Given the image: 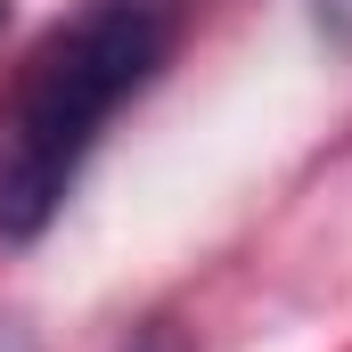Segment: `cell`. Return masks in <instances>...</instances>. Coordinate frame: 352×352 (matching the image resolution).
Masks as SVG:
<instances>
[{
  "label": "cell",
  "mask_w": 352,
  "mask_h": 352,
  "mask_svg": "<svg viewBox=\"0 0 352 352\" xmlns=\"http://www.w3.org/2000/svg\"><path fill=\"white\" fill-rule=\"evenodd\" d=\"M188 8L197 0H82L25 50L0 90V246H33L66 213L107 123L173 66Z\"/></svg>",
  "instance_id": "6da1fadb"
},
{
  "label": "cell",
  "mask_w": 352,
  "mask_h": 352,
  "mask_svg": "<svg viewBox=\"0 0 352 352\" xmlns=\"http://www.w3.org/2000/svg\"><path fill=\"white\" fill-rule=\"evenodd\" d=\"M115 352H197V344H188V328H173V320H140Z\"/></svg>",
  "instance_id": "7a4b0ae2"
},
{
  "label": "cell",
  "mask_w": 352,
  "mask_h": 352,
  "mask_svg": "<svg viewBox=\"0 0 352 352\" xmlns=\"http://www.w3.org/2000/svg\"><path fill=\"white\" fill-rule=\"evenodd\" d=\"M0 352H41V336H33L16 311H0Z\"/></svg>",
  "instance_id": "3957f363"
},
{
  "label": "cell",
  "mask_w": 352,
  "mask_h": 352,
  "mask_svg": "<svg viewBox=\"0 0 352 352\" xmlns=\"http://www.w3.org/2000/svg\"><path fill=\"white\" fill-rule=\"evenodd\" d=\"M0 25H8V0H0Z\"/></svg>",
  "instance_id": "277c9868"
}]
</instances>
